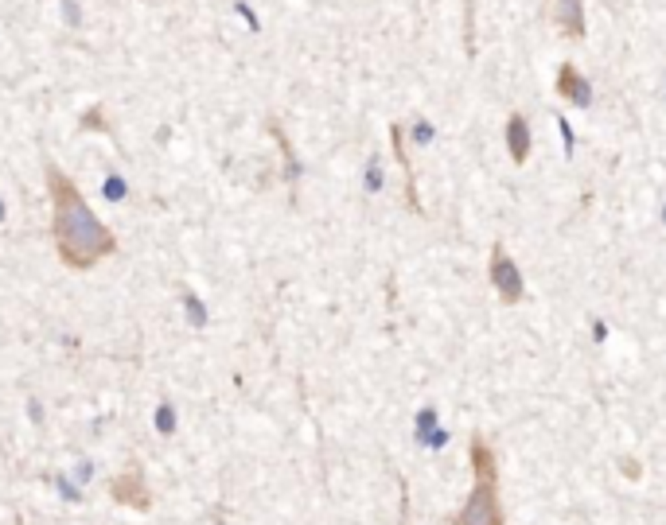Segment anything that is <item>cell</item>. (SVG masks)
<instances>
[{
  "mask_svg": "<svg viewBox=\"0 0 666 525\" xmlns=\"http://www.w3.org/2000/svg\"><path fill=\"white\" fill-rule=\"evenodd\" d=\"M507 148H510L514 164H526V156H530V129H526V117H519V113L507 121Z\"/></svg>",
  "mask_w": 666,
  "mask_h": 525,
  "instance_id": "8992f818",
  "label": "cell"
},
{
  "mask_svg": "<svg viewBox=\"0 0 666 525\" xmlns=\"http://www.w3.org/2000/svg\"><path fill=\"white\" fill-rule=\"evenodd\" d=\"M55 487H59L62 494H67V502H82V487H78V483H71L67 475H59V478H55Z\"/></svg>",
  "mask_w": 666,
  "mask_h": 525,
  "instance_id": "8fae6325",
  "label": "cell"
},
{
  "mask_svg": "<svg viewBox=\"0 0 666 525\" xmlns=\"http://www.w3.org/2000/svg\"><path fill=\"white\" fill-rule=\"evenodd\" d=\"M47 195H51V238L59 249L62 265L74 273L94 269L97 261H106L109 253H117V238L102 218L90 210L74 180L55 164H47Z\"/></svg>",
  "mask_w": 666,
  "mask_h": 525,
  "instance_id": "6da1fadb",
  "label": "cell"
},
{
  "mask_svg": "<svg viewBox=\"0 0 666 525\" xmlns=\"http://www.w3.org/2000/svg\"><path fill=\"white\" fill-rule=\"evenodd\" d=\"M468 455H472V494L456 510L452 525H507L503 522V498H499V463L491 443L479 432L472 436Z\"/></svg>",
  "mask_w": 666,
  "mask_h": 525,
  "instance_id": "7a4b0ae2",
  "label": "cell"
},
{
  "mask_svg": "<svg viewBox=\"0 0 666 525\" xmlns=\"http://www.w3.org/2000/svg\"><path fill=\"white\" fill-rule=\"evenodd\" d=\"M27 413H32V420H36V424L43 420V408H39V401H27Z\"/></svg>",
  "mask_w": 666,
  "mask_h": 525,
  "instance_id": "5bb4252c",
  "label": "cell"
},
{
  "mask_svg": "<svg viewBox=\"0 0 666 525\" xmlns=\"http://www.w3.org/2000/svg\"><path fill=\"white\" fill-rule=\"evenodd\" d=\"M545 8L554 16V24L561 27V36H584L581 0H545Z\"/></svg>",
  "mask_w": 666,
  "mask_h": 525,
  "instance_id": "5b68a950",
  "label": "cell"
},
{
  "mask_svg": "<svg viewBox=\"0 0 666 525\" xmlns=\"http://www.w3.org/2000/svg\"><path fill=\"white\" fill-rule=\"evenodd\" d=\"M125 191H129V187H125L121 175H109V180H106V199H113V203H117V199H125Z\"/></svg>",
  "mask_w": 666,
  "mask_h": 525,
  "instance_id": "7c38bea8",
  "label": "cell"
},
{
  "mask_svg": "<svg viewBox=\"0 0 666 525\" xmlns=\"http://www.w3.org/2000/svg\"><path fill=\"white\" fill-rule=\"evenodd\" d=\"M183 304H187V319H191L195 327H203V323H206V308H203V300L195 296V292H187V296H183Z\"/></svg>",
  "mask_w": 666,
  "mask_h": 525,
  "instance_id": "30bf717a",
  "label": "cell"
},
{
  "mask_svg": "<svg viewBox=\"0 0 666 525\" xmlns=\"http://www.w3.org/2000/svg\"><path fill=\"white\" fill-rule=\"evenodd\" d=\"M152 428H156V436H176L180 417H176V405H171V401H160V405L152 408Z\"/></svg>",
  "mask_w": 666,
  "mask_h": 525,
  "instance_id": "ba28073f",
  "label": "cell"
},
{
  "mask_svg": "<svg viewBox=\"0 0 666 525\" xmlns=\"http://www.w3.org/2000/svg\"><path fill=\"white\" fill-rule=\"evenodd\" d=\"M558 94L569 97V101H577V106H588V82L577 74V66H573V62H565V66H561V74H558Z\"/></svg>",
  "mask_w": 666,
  "mask_h": 525,
  "instance_id": "52a82bcc",
  "label": "cell"
},
{
  "mask_svg": "<svg viewBox=\"0 0 666 525\" xmlns=\"http://www.w3.org/2000/svg\"><path fill=\"white\" fill-rule=\"evenodd\" d=\"M109 494H113V502H121V506H133V510H148L152 506V490H148L145 483V471L141 467H129L125 475H117L113 483H109Z\"/></svg>",
  "mask_w": 666,
  "mask_h": 525,
  "instance_id": "277c9868",
  "label": "cell"
},
{
  "mask_svg": "<svg viewBox=\"0 0 666 525\" xmlns=\"http://www.w3.org/2000/svg\"><path fill=\"white\" fill-rule=\"evenodd\" d=\"M0 222H4V199H0Z\"/></svg>",
  "mask_w": 666,
  "mask_h": 525,
  "instance_id": "9a60e30c",
  "label": "cell"
},
{
  "mask_svg": "<svg viewBox=\"0 0 666 525\" xmlns=\"http://www.w3.org/2000/svg\"><path fill=\"white\" fill-rule=\"evenodd\" d=\"M86 478H94V467H90V463H78V471H74V483L82 487Z\"/></svg>",
  "mask_w": 666,
  "mask_h": 525,
  "instance_id": "4fadbf2b",
  "label": "cell"
},
{
  "mask_svg": "<svg viewBox=\"0 0 666 525\" xmlns=\"http://www.w3.org/2000/svg\"><path fill=\"white\" fill-rule=\"evenodd\" d=\"M487 276H491V284H495V292H499L503 304H519V300H522V273H519V265L510 261V253L503 249V245L491 249Z\"/></svg>",
  "mask_w": 666,
  "mask_h": 525,
  "instance_id": "3957f363",
  "label": "cell"
},
{
  "mask_svg": "<svg viewBox=\"0 0 666 525\" xmlns=\"http://www.w3.org/2000/svg\"><path fill=\"white\" fill-rule=\"evenodd\" d=\"M436 428H440V424H436V408H433V405H425L421 413L413 417V432H417V443H425Z\"/></svg>",
  "mask_w": 666,
  "mask_h": 525,
  "instance_id": "9c48e42d",
  "label": "cell"
}]
</instances>
